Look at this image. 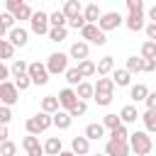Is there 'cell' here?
Wrapping results in <instances>:
<instances>
[{"label": "cell", "mask_w": 156, "mask_h": 156, "mask_svg": "<svg viewBox=\"0 0 156 156\" xmlns=\"http://www.w3.org/2000/svg\"><path fill=\"white\" fill-rule=\"evenodd\" d=\"M127 146H129V151H134L136 156H149L151 149H154V141H151V136H149L146 132H132L129 139H127Z\"/></svg>", "instance_id": "1"}, {"label": "cell", "mask_w": 156, "mask_h": 156, "mask_svg": "<svg viewBox=\"0 0 156 156\" xmlns=\"http://www.w3.org/2000/svg\"><path fill=\"white\" fill-rule=\"evenodd\" d=\"M49 127H51V115H46V112H37L34 117H29V119L24 122V129H27L29 136H39V134H44Z\"/></svg>", "instance_id": "2"}, {"label": "cell", "mask_w": 156, "mask_h": 156, "mask_svg": "<svg viewBox=\"0 0 156 156\" xmlns=\"http://www.w3.org/2000/svg\"><path fill=\"white\" fill-rule=\"evenodd\" d=\"M68 54H63V51H54V54H49V58H46V73L49 76H58V73H66V68H68Z\"/></svg>", "instance_id": "3"}, {"label": "cell", "mask_w": 156, "mask_h": 156, "mask_svg": "<svg viewBox=\"0 0 156 156\" xmlns=\"http://www.w3.org/2000/svg\"><path fill=\"white\" fill-rule=\"evenodd\" d=\"M5 12H10L15 17V22H22V20H29L34 10L24 0H5Z\"/></svg>", "instance_id": "4"}, {"label": "cell", "mask_w": 156, "mask_h": 156, "mask_svg": "<svg viewBox=\"0 0 156 156\" xmlns=\"http://www.w3.org/2000/svg\"><path fill=\"white\" fill-rule=\"evenodd\" d=\"M27 32H32V34H46L49 32V12H41V10H34L32 12V17H29V29Z\"/></svg>", "instance_id": "5"}, {"label": "cell", "mask_w": 156, "mask_h": 156, "mask_svg": "<svg viewBox=\"0 0 156 156\" xmlns=\"http://www.w3.org/2000/svg\"><path fill=\"white\" fill-rule=\"evenodd\" d=\"M80 37H83L80 41H85L88 46H90V44L102 46V44L107 41V34H105V32H100V29H98V24H85V27L80 29Z\"/></svg>", "instance_id": "6"}, {"label": "cell", "mask_w": 156, "mask_h": 156, "mask_svg": "<svg viewBox=\"0 0 156 156\" xmlns=\"http://www.w3.org/2000/svg\"><path fill=\"white\" fill-rule=\"evenodd\" d=\"M27 76H29L32 85H46V83H49V73H46V66H44L41 61L27 63Z\"/></svg>", "instance_id": "7"}, {"label": "cell", "mask_w": 156, "mask_h": 156, "mask_svg": "<svg viewBox=\"0 0 156 156\" xmlns=\"http://www.w3.org/2000/svg\"><path fill=\"white\" fill-rule=\"evenodd\" d=\"M122 20H124V17H122L119 12L110 10V12H102V15H100V20H98L95 24H98V29H100V32H105V34H107V32L117 29V27L122 24Z\"/></svg>", "instance_id": "8"}, {"label": "cell", "mask_w": 156, "mask_h": 156, "mask_svg": "<svg viewBox=\"0 0 156 156\" xmlns=\"http://www.w3.org/2000/svg\"><path fill=\"white\" fill-rule=\"evenodd\" d=\"M17 100H20V90L15 88V83L12 80L0 83V105L2 107H12V105H17Z\"/></svg>", "instance_id": "9"}, {"label": "cell", "mask_w": 156, "mask_h": 156, "mask_svg": "<svg viewBox=\"0 0 156 156\" xmlns=\"http://www.w3.org/2000/svg\"><path fill=\"white\" fill-rule=\"evenodd\" d=\"M56 100H58V110H63V112H68L76 102H78V98H76V90L73 88H63V90H58V95H56Z\"/></svg>", "instance_id": "10"}, {"label": "cell", "mask_w": 156, "mask_h": 156, "mask_svg": "<svg viewBox=\"0 0 156 156\" xmlns=\"http://www.w3.org/2000/svg\"><path fill=\"white\" fill-rule=\"evenodd\" d=\"M7 41L12 44V49H17V46H27V41H29V32H27L24 27H12V29L7 32Z\"/></svg>", "instance_id": "11"}, {"label": "cell", "mask_w": 156, "mask_h": 156, "mask_svg": "<svg viewBox=\"0 0 156 156\" xmlns=\"http://www.w3.org/2000/svg\"><path fill=\"white\" fill-rule=\"evenodd\" d=\"M88 54H90V46H88L85 41H80V39L73 41L71 49H68V58H76V61H85Z\"/></svg>", "instance_id": "12"}, {"label": "cell", "mask_w": 156, "mask_h": 156, "mask_svg": "<svg viewBox=\"0 0 156 156\" xmlns=\"http://www.w3.org/2000/svg\"><path fill=\"white\" fill-rule=\"evenodd\" d=\"M22 146H24V151H27V156H44V149H41V141H39V136H24L22 139Z\"/></svg>", "instance_id": "13"}, {"label": "cell", "mask_w": 156, "mask_h": 156, "mask_svg": "<svg viewBox=\"0 0 156 156\" xmlns=\"http://www.w3.org/2000/svg\"><path fill=\"white\" fill-rule=\"evenodd\" d=\"M105 156H129L127 141H112V139H107V144H105Z\"/></svg>", "instance_id": "14"}, {"label": "cell", "mask_w": 156, "mask_h": 156, "mask_svg": "<svg viewBox=\"0 0 156 156\" xmlns=\"http://www.w3.org/2000/svg\"><path fill=\"white\" fill-rule=\"evenodd\" d=\"M115 68H117V66H115V58H112V56H102V58L95 63V76L107 78V76H110Z\"/></svg>", "instance_id": "15"}, {"label": "cell", "mask_w": 156, "mask_h": 156, "mask_svg": "<svg viewBox=\"0 0 156 156\" xmlns=\"http://www.w3.org/2000/svg\"><path fill=\"white\" fill-rule=\"evenodd\" d=\"M117 117H119V122L127 127V124H134V122L139 119V110H136V105H124Z\"/></svg>", "instance_id": "16"}, {"label": "cell", "mask_w": 156, "mask_h": 156, "mask_svg": "<svg viewBox=\"0 0 156 156\" xmlns=\"http://www.w3.org/2000/svg\"><path fill=\"white\" fill-rule=\"evenodd\" d=\"M41 149H44V156H58V154L63 151L61 136H49V139L41 144Z\"/></svg>", "instance_id": "17"}, {"label": "cell", "mask_w": 156, "mask_h": 156, "mask_svg": "<svg viewBox=\"0 0 156 156\" xmlns=\"http://www.w3.org/2000/svg\"><path fill=\"white\" fill-rule=\"evenodd\" d=\"M71 154L76 156H88L90 154V141L85 136H73L71 139Z\"/></svg>", "instance_id": "18"}, {"label": "cell", "mask_w": 156, "mask_h": 156, "mask_svg": "<svg viewBox=\"0 0 156 156\" xmlns=\"http://www.w3.org/2000/svg\"><path fill=\"white\" fill-rule=\"evenodd\" d=\"M83 20H85V24H95L98 20H100V15H102V10L98 7V2H88L85 7H83Z\"/></svg>", "instance_id": "19"}, {"label": "cell", "mask_w": 156, "mask_h": 156, "mask_svg": "<svg viewBox=\"0 0 156 156\" xmlns=\"http://www.w3.org/2000/svg\"><path fill=\"white\" fill-rule=\"evenodd\" d=\"M122 24H124L129 32H141L144 24H146V17H144V15H127V17L122 20Z\"/></svg>", "instance_id": "20"}, {"label": "cell", "mask_w": 156, "mask_h": 156, "mask_svg": "<svg viewBox=\"0 0 156 156\" xmlns=\"http://www.w3.org/2000/svg\"><path fill=\"white\" fill-rule=\"evenodd\" d=\"M110 76H112L110 80L115 83V88H129V85H132V76H129L124 68H115Z\"/></svg>", "instance_id": "21"}, {"label": "cell", "mask_w": 156, "mask_h": 156, "mask_svg": "<svg viewBox=\"0 0 156 156\" xmlns=\"http://www.w3.org/2000/svg\"><path fill=\"white\" fill-rule=\"evenodd\" d=\"M61 12H63V17H66V22H68V20H73V17H78V15L83 12V5H80L78 0H66L63 7H61Z\"/></svg>", "instance_id": "22"}, {"label": "cell", "mask_w": 156, "mask_h": 156, "mask_svg": "<svg viewBox=\"0 0 156 156\" xmlns=\"http://www.w3.org/2000/svg\"><path fill=\"white\" fill-rule=\"evenodd\" d=\"M71 115L68 112H63V110H58V112H54L51 115V127H56V129H68L71 127Z\"/></svg>", "instance_id": "23"}, {"label": "cell", "mask_w": 156, "mask_h": 156, "mask_svg": "<svg viewBox=\"0 0 156 156\" xmlns=\"http://www.w3.org/2000/svg\"><path fill=\"white\" fill-rule=\"evenodd\" d=\"M139 119H141V122H144V127H146L144 132L151 136V134L156 132V110H144V112L139 115Z\"/></svg>", "instance_id": "24"}, {"label": "cell", "mask_w": 156, "mask_h": 156, "mask_svg": "<svg viewBox=\"0 0 156 156\" xmlns=\"http://www.w3.org/2000/svg\"><path fill=\"white\" fill-rule=\"evenodd\" d=\"M83 136H85L88 141H98V139H102V136H105V129H102V124H100V122H90V124L85 127Z\"/></svg>", "instance_id": "25"}, {"label": "cell", "mask_w": 156, "mask_h": 156, "mask_svg": "<svg viewBox=\"0 0 156 156\" xmlns=\"http://www.w3.org/2000/svg\"><path fill=\"white\" fill-rule=\"evenodd\" d=\"M76 98L78 100H83V102H88V100H93V83H88V80H80L76 88Z\"/></svg>", "instance_id": "26"}, {"label": "cell", "mask_w": 156, "mask_h": 156, "mask_svg": "<svg viewBox=\"0 0 156 156\" xmlns=\"http://www.w3.org/2000/svg\"><path fill=\"white\" fill-rule=\"evenodd\" d=\"M93 93H107V95H115V83L110 78H98L93 83Z\"/></svg>", "instance_id": "27"}, {"label": "cell", "mask_w": 156, "mask_h": 156, "mask_svg": "<svg viewBox=\"0 0 156 156\" xmlns=\"http://www.w3.org/2000/svg\"><path fill=\"white\" fill-rule=\"evenodd\" d=\"M78 73H80V78L85 80V78H93L95 76V61H90V58H85V61H78Z\"/></svg>", "instance_id": "28"}, {"label": "cell", "mask_w": 156, "mask_h": 156, "mask_svg": "<svg viewBox=\"0 0 156 156\" xmlns=\"http://www.w3.org/2000/svg\"><path fill=\"white\" fill-rule=\"evenodd\" d=\"M146 93H149V88H146L144 83H134V85H129V98H132L134 102H144Z\"/></svg>", "instance_id": "29"}, {"label": "cell", "mask_w": 156, "mask_h": 156, "mask_svg": "<svg viewBox=\"0 0 156 156\" xmlns=\"http://www.w3.org/2000/svg\"><path fill=\"white\" fill-rule=\"evenodd\" d=\"M41 112H46V115L58 112V100H56V95H44V98H41Z\"/></svg>", "instance_id": "30"}, {"label": "cell", "mask_w": 156, "mask_h": 156, "mask_svg": "<svg viewBox=\"0 0 156 156\" xmlns=\"http://www.w3.org/2000/svg\"><path fill=\"white\" fill-rule=\"evenodd\" d=\"M46 37L51 39V41H66V37H68V29L66 27H49V32H46Z\"/></svg>", "instance_id": "31"}, {"label": "cell", "mask_w": 156, "mask_h": 156, "mask_svg": "<svg viewBox=\"0 0 156 156\" xmlns=\"http://www.w3.org/2000/svg\"><path fill=\"white\" fill-rule=\"evenodd\" d=\"M10 76H12V78L27 76V61H22V58H15V61H12V66H10Z\"/></svg>", "instance_id": "32"}, {"label": "cell", "mask_w": 156, "mask_h": 156, "mask_svg": "<svg viewBox=\"0 0 156 156\" xmlns=\"http://www.w3.org/2000/svg\"><path fill=\"white\" fill-rule=\"evenodd\" d=\"M63 76H66V83H68V88H76V85H78V83H80V80H83V78H80V73H78V68H76V66H68V68H66V73H63Z\"/></svg>", "instance_id": "33"}, {"label": "cell", "mask_w": 156, "mask_h": 156, "mask_svg": "<svg viewBox=\"0 0 156 156\" xmlns=\"http://www.w3.org/2000/svg\"><path fill=\"white\" fill-rule=\"evenodd\" d=\"M124 71H127L129 76L141 73V58H139V56H129V58H127V63H124Z\"/></svg>", "instance_id": "34"}, {"label": "cell", "mask_w": 156, "mask_h": 156, "mask_svg": "<svg viewBox=\"0 0 156 156\" xmlns=\"http://www.w3.org/2000/svg\"><path fill=\"white\" fill-rule=\"evenodd\" d=\"M100 124H102V129H110V132H112V129H115V127H119L122 122H119V117H117L115 112H107V115L102 117V122H100Z\"/></svg>", "instance_id": "35"}, {"label": "cell", "mask_w": 156, "mask_h": 156, "mask_svg": "<svg viewBox=\"0 0 156 156\" xmlns=\"http://www.w3.org/2000/svg\"><path fill=\"white\" fill-rule=\"evenodd\" d=\"M110 139H112V141H127V139H129V129H127L124 124H119V127H115V129L110 132Z\"/></svg>", "instance_id": "36"}, {"label": "cell", "mask_w": 156, "mask_h": 156, "mask_svg": "<svg viewBox=\"0 0 156 156\" xmlns=\"http://www.w3.org/2000/svg\"><path fill=\"white\" fill-rule=\"evenodd\" d=\"M139 58H156V41H144L141 44V56Z\"/></svg>", "instance_id": "37"}, {"label": "cell", "mask_w": 156, "mask_h": 156, "mask_svg": "<svg viewBox=\"0 0 156 156\" xmlns=\"http://www.w3.org/2000/svg\"><path fill=\"white\" fill-rule=\"evenodd\" d=\"M15 56V49H12V44L7 41V39H0V61L5 63V58H12Z\"/></svg>", "instance_id": "38"}, {"label": "cell", "mask_w": 156, "mask_h": 156, "mask_svg": "<svg viewBox=\"0 0 156 156\" xmlns=\"http://www.w3.org/2000/svg\"><path fill=\"white\" fill-rule=\"evenodd\" d=\"M49 27H66V17H63L61 10H54L49 15Z\"/></svg>", "instance_id": "39"}, {"label": "cell", "mask_w": 156, "mask_h": 156, "mask_svg": "<svg viewBox=\"0 0 156 156\" xmlns=\"http://www.w3.org/2000/svg\"><path fill=\"white\" fill-rule=\"evenodd\" d=\"M85 112H88V102H83V100H78V102H76V105H73V107L68 110L71 119H73V117H83Z\"/></svg>", "instance_id": "40"}, {"label": "cell", "mask_w": 156, "mask_h": 156, "mask_svg": "<svg viewBox=\"0 0 156 156\" xmlns=\"http://www.w3.org/2000/svg\"><path fill=\"white\" fill-rule=\"evenodd\" d=\"M0 156H17V144L15 141H2L0 144Z\"/></svg>", "instance_id": "41"}, {"label": "cell", "mask_w": 156, "mask_h": 156, "mask_svg": "<svg viewBox=\"0 0 156 156\" xmlns=\"http://www.w3.org/2000/svg\"><path fill=\"white\" fill-rule=\"evenodd\" d=\"M127 10H129V15H144L146 12L141 0H127Z\"/></svg>", "instance_id": "42"}, {"label": "cell", "mask_w": 156, "mask_h": 156, "mask_svg": "<svg viewBox=\"0 0 156 156\" xmlns=\"http://www.w3.org/2000/svg\"><path fill=\"white\" fill-rule=\"evenodd\" d=\"M112 98H115V95H107V93H93V100H95L100 107H107V105L112 102Z\"/></svg>", "instance_id": "43"}, {"label": "cell", "mask_w": 156, "mask_h": 156, "mask_svg": "<svg viewBox=\"0 0 156 156\" xmlns=\"http://www.w3.org/2000/svg\"><path fill=\"white\" fill-rule=\"evenodd\" d=\"M12 83H15V88H17L20 93H24V90H27V88L32 85V80H29V76H20V78H15Z\"/></svg>", "instance_id": "44"}, {"label": "cell", "mask_w": 156, "mask_h": 156, "mask_svg": "<svg viewBox=\"0 0 156 156\" xmlns=\"http://www.w3.org/2000/svg\"><path fill=\"white\" fill-rule=\"evenodd\" d=\"M0 24H2L7 32H10L12 27H17V24H15V17H12L10 12H0Z\"/></svg>", "instance_id": "45"}, {"label": "cell", "mask_w": 156, "mask_h": 156, "mask_svg": "<svg viewBox=\"0 0 156 156\" xmlns=\"http://www.w3.org/2000/svg\"><path fill=\"white\" fill-rule=\"evenodd\" d=\"M68 27H71V29H78V32H80V29L85 27V20H83V15H78V17L68 20V22H66V29H68Z\"/></svg>", "instance_id": "46"}, {"label": "cell", "mask_w": 156, "mask_h": 156, "mask_svg": "<svg viewBox=\"0 0 156 156\" xmlns=\"http://www.w3.org/2000/svg\"><path fill=\"white\" fill-rule=\"evenodd\" d=\"M141 71L144 73H154L156 71V58H141Z\"/></svg>", "instance_id": "47"}, {"label": "cell", "mask_w": 156, "mask_h": 156, "mask_svg": "<svg viewBox=\"0 0 156 156\" xmlns=\"http://www.w3.org/2000/svg\"><path fill=\"white\" fill-rule=\"evenodd\" d=\"M144 32H146L149 41H156V22H146L144 24Z\"/></svg>", "instance_id": "48"}, {"label": "cell", "mask_w": 156, "mask_h": 156, "mask_svg": "<svg viewBox=\"0 0 156 156\" xmlns=\"http://www.w3.org/2000/svg\"><path fill=\"white\" fill-rule=\"evenodd\" d=\"M10 119H12V112H10V107H2L0 105V124H10Z\"/></svg>", "instance_id": "49"}, {"label": "cell", "mask_w": 156, "mask_h": 156, "mask_svg": "<svg viewBox=\"0 0 156 156\" xmlns=\"http://www.w3.org/2000/svg\"><path fill=\"white\" fill-rule=\"evenodd\" d=\"M144 105H146V110H156V93H146V98H144Z\"/></svg>", "instance_id": "50"}, {"label": "cell", "mask_w": 156, "mask_h": 156, "mask_svg": "<svg viewBox=\"0 0 156 156\" xmlns=\"http://www.w3.org/2000/svg\"><path fill=\"white\" fill-rule=\"evenodd\" d=\"M5 80H10V66L0 61V83H5Z\"/></svg>", "instance_id": "51"}, {"label": "cell", "mask_w": 156, "mask_h": 156, "mask_svg": "<svg viewBox=\"0 0 156 156\" xmlns=\"http://www.w3.org/2000/svg\"><path fill=\"white\" fill-rule=\"evenodd\" d=\"M7 139H10V129H7L5 124H0V144H2V141H7Z\"/></svg>", "instance_id": "52"}, {"label": "cell", "mask_w": 156, "mask_h": 156, "mask_svg": "<svg viewBox=\"0 0 156 156\" xmlns=\"http://www.w3.org/2000/svg\"><path fill=\"white\" fill-rule=\"evenodd\" d=\"M0 39H7V29H5L2 24H0Z\"/></svg>", "instance_id": "53"}, {"label": "cell", "mask_w": 156, "mask_h": 156, "mask_svg": "<svg viewBox=\"0 0 156 156\" xmlns=\"http://www.w3.org/2000/svg\"><path fill=\"white\" fill-rule=\"evenodd\" d=\"M58 156H76V154H71V151H61Z\"/></svg>", "instance_id": "54"}, {"label": "cell", "mask_w": 156, "mask_h": 156, "mask_svg": "<svg viewBox=\"0 0 156 156\" xmlns=\"http://www.w3.org/2000/svg\"><path fill=\"white\" fill-rule=\"evenodd\" d=\"M88 156H105V154H88Z\"/></svg>", "instance_id": "55"}]
</instances>
